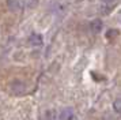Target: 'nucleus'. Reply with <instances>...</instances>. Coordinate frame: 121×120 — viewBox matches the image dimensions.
<instances>
[{
	"label": "nucleus",
	"mask_w": 121,
	"mask_h": 120,
	"mask_svg": "<svg viewBox=\"0 0 121 120\" xmlns=\"http://www.w3.org/2000/svg\"><path fill=\"white\" fill-rule=\"evenodd\" d=\"M59 120H75V109L72 106H67L60 111V113L57 115Z\"/></svg>",
	"instance_id": "obj_1"
},
{
	"label": "nucleus",
	"mask_w": 121,
	"mask_h": 120,
	"mask_svg": "<svg viewBox=\"0 0 121 120\" xmlns=\"http://www.w3.org/2000/svg\"><path fill=\"white\" fill-rule=\"evenodd\" d=\"M11 92L14 93V94H22L25 90H26V85L23 83L22 81H19V79H17V81H14L11 83Z\"/></svg>",
	"instance_id": "obj_2"
},
{
	"label": "nucleus",
	"mask_w": 121,
	"mask_h": 120,
	"mask_svg": "<svg viewBox=\"0 0 121 120\" xmlns=\"http://www.w3.org/2000/svg\"><path fill=\"white\" fill-rule=\"evenodd\" d=\"M42 36L39 34V33H31L30 36H29V44L31 45V46H41L42 45Z\"/></svg>",
	"instance_id": "obj_3"
},
{
	"label": "nucleus",
	"mask_w": 121,
	"mask_h": 120,
	"mask_svg": "<svg viewBox=\"0 0 121 120\" xmlns=\"http://www.w3.org/2000/svg\"><path fill=\"white\" fill-rule=\"evenodd\" d=\"M102 27H104V23L102 21L97 18V19H93V21L90 22V30L94 33V34H99V33L102 32Z\"/></svg>",
	"instance_id": "obj_4"
},
{
	"label": "nucleus",
	"mask_w": 121,
	"mask_h": 120,
	"mask_svg": "<svg viewBox=\"0 0 121 120\" xmlns=\"http://www.w3.org/2000/svg\"><path fill=\"white\" fill-rule=\"evenodd\" d=\"M7 7L10 11H18L21 7V1L19 0H7Z\"/></svg>",
	"instance_id": "obj_5"
},
{
	"label": "nucleus",
	"mask_w": 121,
	"mask_h": 120,
	"mask_svg": "<svg viewBox=\"0 0 121 120\" xmlns=\"http://www.w3.org/2000/svg\"><path fill=\"white\" fill-rule=\"evenodd\" d=\"M44 120H57V112L55 109H49L44 113Z\"/></svg>",
	"instance_id": "obj_6"
},
{
	"label": "nucleus",
	"mask_w": 121,
	"mask_h": 120,
	"mask_svg": "<svg viewBox=\"0 0 121 120\" xmlns=\"http://www.w3.org/2000/svg\"><path fill=\"white\" fill-rule=\"evenodd\" d=\"M113 109H114L116 113H120L121 112V98L117 97L114 100V102H113Z\"/></svg>",
	"instance_id": "obj_7"
},
{
	"label": "nucleus",
	"mask_w": 121,
	"mask_h": 120,
	"mask_svg": "<svg viewBox=\"0 0 121 120\" xmlns=\"http://www.w3.org/2000/svg\"><path fill=\"white\" fill-rule=\"evenodd\" d=\"M117 34H118V30H117V29L108 30V32H106V38H108V40H113V38H116Z\"/></svg>",
	"instance_id": "obj_8"
},
{
	"label": "nucleus",
	"mask_w": 121,
	"mask_h": 120,
	"mask_svg": "<svg viewBox=\"0 0 121 120\" xmlns=\"http://www.w3.org/2000/svg\"><path fill=\"white\" fill-rule=\"evenodd\" d=\"M102 1H104L105 4H112V3H113L114 0H102Z\"/></svg>",
	"instance_id": "obj_9"
}]
</instances>
